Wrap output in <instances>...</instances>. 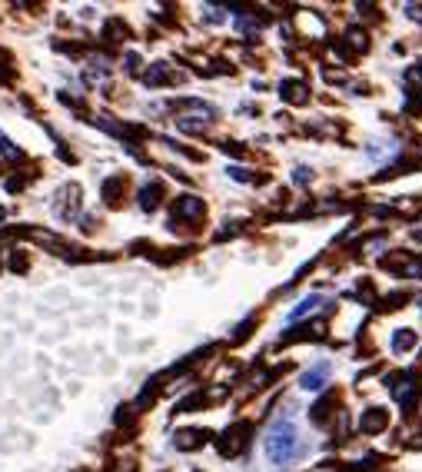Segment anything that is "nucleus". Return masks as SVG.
<instances>
[{
	"instance_id": "obj_2",
	"label": "nucleus",
	"mask_w": 422,
	"mask_h": 472,
	"mask_svg": "<svg viewBox=\"0 0 422 472\" xmlns=\"http://www.w3.org/2000/svg\"><path fill=\"white\" fill-rule=\"evenodd\" d=\"M140 206L143 210H156V206H160V183H147V187H143Z\"/></svg>"
},
{
	"instance_id": "obj_6",
	"label": "nucleus",
	"mask_w": 422,
	"mask_h": 472,
	"mask_svg": "<svg viewBox=\"0 0 422 472\" xmlns=\"http://www.w3.org/2000/svg\"><path fill=\"white\" fill-rule=\"evenodd\" d=\"M383 422H386V412H383V409H372L369 416L362 419V429H379Z\"/></svg>"
},
{
	"instance_id": "obj_5",
	"label": "nucleus",
	"mask_w": 422,
	"mask_h": 472,
	"mask_svg": "<svg viewBox=\"0 0 422 472\" xmlns=\"http://www.w3.org/2000/svg\"><path fill=\"white\" fill-rule=\"evenodd\" d=\"M320 303H322V296H309V299H303V306H296L290 313V319H299V316H306V313H313V309H320Z\"/></svg>"
},
{
	"instance_id": "obj_1",
	"label": "nucleus",
	"mask_w": 422,
	"mask_h": 472,
	"mask_svg": "<svg viewBox=\"0 0 422 472\" xmlns=\"http://www.w3.org/2000/svg\"><path fill=\"white\" fill-rule=\"evenodd\" d=\"M299 449V433H296L293 422H276L266 433V456L269 462H290Z\"/></svg>"
},
{
	"instance_id": "obj_4",
	"label": "nucleus",
	"mask_w": 422,
	"mask_h": 472,
	"mask_svg": "<svg viewBox=\"0 0 422 472\" xmlns=\"http://www.w3.org/2000/svg\"><path fill=\"white\" fill-rule=\"evenodd\" d=\"M177 213H183V217H200V213H203V203L193 200V196H183L177 203V210H173V217H177Z\"/></svg>"
},
{
	"instance_id": "obj_7",
	"label": "nucleus",
	"mask_w": 422,
	"mask_h": 472,
	"mask_svg": "<svg viewBox=\"0 0 422 472\" xmlns=\"http://www.w3.org/2000/svg\"><path fill=\"white\" fill-rule=\"evenodd\" d=\"M416 343V336L412 332H396V339H393V349H406V346Z\"/></svg>"
},
{
	"instance_id": "obj_3",
	"label": "nucleus",
	"mask_w": 422,
	"mask_h": 472,
	"mask_svg": "<svg viewBox=\"0 0 422 472\" xmlns=\"http://www.w3.org/2000/svg\"><path fill=\"white\" fill-rule=\"evenodd\" d=\"M322 383H326V366H316L313 372H306V376H303V389H309V393L322 389Z\"/></svg>"
}]
</instances>
